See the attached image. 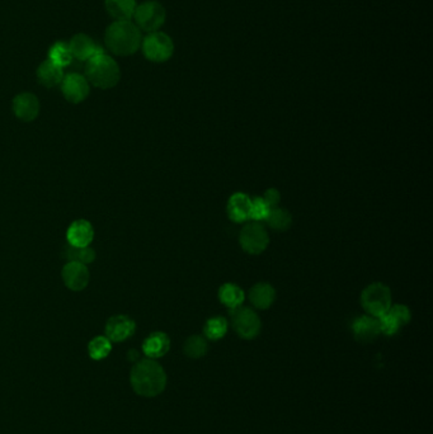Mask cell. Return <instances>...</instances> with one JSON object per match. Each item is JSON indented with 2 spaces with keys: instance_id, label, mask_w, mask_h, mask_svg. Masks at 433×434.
Instances as JSON below:
<instances>
[{
  "instance_id": "cell-20",
  "label": "cell",
  "mask_w": 433,
  "mask_h": 434,
  "mask_svg": "<svg viewBox=\"0 0 433 434\" xmlns=\"http://www.w3.org/2000/svg\"><path fill=\"white\" fill-rule=\"evenodd\" d=\"M64 77L65 75H64L62 68L55 65L54 62L50 60L42 62L37 69V80L41 86H46V88H53V86L62 84Z\"/></svg>"
},
{
  "instance_id": "cell-4",
  "label": "cell",
  "mask_w": 433,
  "mask_h": 434,
  "mask_svg": "<svg viewBox=\"0 0 433 434\" xmlns=\"http://www.w3.org/2000/svg\"><path fill=\"white\" fill-rule=\"evenodd\" d=\"M135 24L139 27L140 31L151 32L159 31L167 19V10L162 3L156 0H147L136 7L133 13Z\"/></svg>"
},
{
  "instance_id": "cell-1",
  "label": "cell",
  "mask_w": 433,
  "mask_h": 434,
  "mask_svg": "<svg viewBox=\"0 0 433 434\" xmlns=\"http://www.w3.org/2000/svg\"><path fill=\"white\" fill-rule=\"evenodd\" d=\"M133 391L144 397L160 395L167 386V375L155 359H142L132 367L130 375Z\"/></svg>"
},
{
  "instance_id": "cell-32",
  "label": "cell",
  "mask_w": 433,
  "mask_h": 434,
  "mask_svg": "<svg viewBox=\"0 0 433 434\" xmlns=\"http://www.w3.org/2000/svg\"><path fill=\"white\" fill-rule=\"evenodd\" d=\"M139 358V353L136 350H130L129 352V359L130 361H136Z\"/></svg>"
},
{
  "instance_id": "cell-25",
  "label": "cell",
  "mask_w": 433,
  "mask_h": 434,
  "mask_svg": "<svg viewBox=\"0 0 433 434\" xmlns=\"http://www.w3.org/2000/svg\"><path fill=\"white\" fill-rule=\"evenodd\" d=\"M228 320L223 317H215L206 321L203 328V334L210 341H219L224 338L228 332Z\"/></svg>"
},
{
  "instance_id": "cell-31",
  "label": "cell",
  "mask_w": 433,
  "mask_h": 434,
  "mask_svg": "<svg viewBox=\"0 0 433 434\" xmlns=\"http://www.w3.org/2000/svg\"><path fill=\"white\" fill-rule=\"evenodd\" d=\"M279 200H281V194H279L277 189L270 188V189L266 191V194H264V201L266 202L271 209L279 206Z\"/></svg>"
},
{
  "instance_id": "cell-30",
  "label": "cell",
  "mask_w": 433,
  "mask_h": 434,
  "mask_svg": "<svg viewBox=\"0 0 433 434\" xmlns=\"http://www.w3.org/2000/svg\"><path fill=\"white\" fill-rule=\"evenodd\" d=\"M389 312L399 321V324L402 326H407L410 321V318H412V314H410L408 306L402 305V303L391 305L389 309Z\"/></svg>"
},
{
  "instance_id": "cell-9",
  "label": "cell",
  "mask_w": 433,
  "mask_h": 434,
  "mask_svg": "<svg viewBox=\"0 0 433 434\" xmlns=\"http://www.w3.org/2000/svg\"><path fill=\"white\" fill-rule=\"evenodd\" d=\"M62 92L66 101L73 104H79L88 98L91 84L84 75L71 73L62 79Z\"/></svg>"
},
{
  "instance_id": "cell-19",
  "label": "cell",
  "mask_w": 433,
  "mask_h": 434,
  "mask_svg": "<svg viewBox=\"0 0 433 434\" xmlns=\"http://www.w3.org/2000/svg\"><path fill=\"white\" fill-rule=\"evenodd\" d=\"M109 16L115 21H131L136 10V0H104Z\"/></svg>"
},
{
  "instance_id": "cell-29",
  "label": "cell",
  "mask_w": 433,
  "mask_h": 434,
  "mask_svg": "<svg viewBox=\"0 0 433 434\" xmlns=\"http://www.w3.org/2000/svg\"><path fill=\"white\" fill-rule=\"evenodd\" d=\"M380 330L381 334H385V335H394V334L399 332V329L402 328V326L399 324V321L387 311V314H384L383 317H380Z\"/></svg>"
},
{
  "instance_id": "cell-13",
  "label": "cell",
  "mask_w": 433,
  "mask_h": 434,
  "mask_svg": "<svg viewBox=\"0 0 433 434\" xmlns=\"http://www.w3.org/2000/svg\"><path fill=\"white\" fill-rule=\"evenodd\" d=\"M70 51L73 57L80 62H88L95 55L104 53L103 48L98 46L93 39L84 33H77L69 42Z\"/></svg>"
},
{
  "instance_id": "cell-15",
  "label": "cell",
  "mask_w": 433,
  "mask_h": 434,
  "mask_svg": "<svg viewBox=\"0 0 433 434\" xmlns=\"http://www.w3.org/2000/svg\"><path fill=\"white\" fill-rule=\"evenodd\" d=\"M66 239L71 247H89L94 239L93 226L86 220H77L69 226L66 232Z\"/></svg>"
},
{
  "instance_id": "cell-5",
  "label": "cell",
  "mask_w": 433,
  "mask_h": 434,
  "mask_svg": "<svg viewBox=\"0 0 433 434\" xmlns=\"http://www.w3.org/2000/svg\"><path fill=\"white\" fill-rule=\"evenodd\" d=\"M361 305L365 311L374 318L387 314L391 306V291L384 283H371L361 294Z\"/></svg>"
},
{
  "instance_id": "cell-21",
  "label": "cell",
  "mask_w": 433,
  "mask_h": 434,
  "mask_svg": "<svg viewBox=\"0 0 433 434\" xmlns=\"http://www.w3.org/2000/svg\"><path fill=\"white\" fill-rule=\"evenodd\" d=\"M219 299L228 309L232 311L240 308V305L246 299V295L239 286L234 283H225L219 290Z\"/></svg>"
},
{
  "instance_id": "cell-10",
  "label": "cell",
  "mask_w": 433,
  "mask_h": 434,
  "mask_svg": "<svg viewBox=\"0 0 433 434\" xmlns=\"http://www.w3.org/2000/svg\"><path fill=\"white\" fill-rule=\"evenodd\" d=\"M62 276L65 286L74 292L85 290L91 279V273L86 265L77 262L65 264L62 268Z\"/></svg>"
},
{
  "instance_id": "cell-26",
  "label": "cell",
  "mask_w": 433,
  "mask_h": 434,
  "mask_svg": "<svg viewBox=\"0 0 433 434\" xmlns=\"http://www.w3.org/2000/svg\"><path fill=\"white\" fill-rule=\"evenodd\" d=\"M111 350H112V341L103 335L93 338L89 341V346H88L89 357L94 361L104 359L111 353Z\"/></svg>"
},
{
  "instance_id": "cell-23",
  "label": "cell",
  "mask_w": 433,
  "mask_h": 434,
  "mask_svg": "<svg viewBox=\"0 0 433 434\" xmlns=\"http://www.w3.org/2000/svg\"><path fill=\"white\" fill-rule=\"evenodd\" d=\"M73 59L74 57L70 51L69 44L60 41V42H56L51 46L50 51H48L47 60L54 62L55 65H57L60 68H65V66H69Z\"/></svg>"
},
{
  "instance_id": "cell-7",
  "label": "cell",
  "mask_w": 433,
  "mask_h": 434,
  "mask_svg": "<svg viewBox=\"0 0 433 434\" xmlns=\"http://www.w3.org/2000/svg\"><path fill=\"white\" fill-rule=\"evenodd\" d=\"M239 243L241 248L248 254L257 256L264 253L270 244L268 233L259 223L248 224L241 229L239 235Z\"/></svg>"
},
{
  "instance_id": "cell-6",
  "label": "cell",
  "mask_w": 433,
  "mask_h": 434,
  "mask_svg": "<svg viewBox=\"0 0 433 434\" xmlns=\"http://www.w3.org/2000/svg\"><path fill=\"white\" fill-rule=\"evenodd\" d=\"M141 50L149 62L162 64L170 60L174 55V42L164 32H151L142 39Z\"/></svg>"
},
{
  "instance_id": "cell-14",
  "label": "cell",
  "mask_w": 433,
  "mask_h": 434,
  "mask_svg": "<svg viewBox=\"0 0 433 434\" xmlns=\"http://www.w3.org/2000/svg\"><path fill=\"white\" fill-rule=\"evenodd\" d=\"M352 332L357 341L365 344L371 343L381 334L379 319L374 318L371 315L360 317L353 321Z\"/></svg>"
},
{
  "instance_id": "cell-3",
  "label": "cell",
  "mask_w": 433,
  "mask_h": 434,
  "mask_svg": "<svg viewBox=\"0 0 433 434\" xmlns=\"http://www.w3.org/2000/svg\"><path fill=\"white\" fill-rule=\"evenodd\" d=\"M85 78L89 84L95 88L111 89L118 84L121 79V70L116 60H113L106 53H102L86 62Z\"/></svg>"
},
{
  "instance_id": "cell-17",
  "label": "cell",
  "mask_w": 433,
  "mask_h": 434,
  "mask_svg": "<svg viewBox=\"0 0 433 434\" xmlns=\"http://www.w3.org/2000/svg\"><path fill=\"white\" fill-rule=\"evenodd\" d=\"M170 348L169 337L163 332L151 333L142 343V350L150 359L165 356Z\"/></svg>"
},
{
  "instance_id": "cell-16",
  "label": "cell",
  "mask_w": 433,
  "mask_h": 434,
  "mask_svg": "<svg viewBox=\"0 0 433 434\" xmlns=\"http://www.w3.org/2000/svg\"><path fill=\"white\" fill-rule=\"evenodd\" d=\"M252 200L244 194H234L228 201V216L234 223H244L250 216Z\"/></svg>"
},
{
  "instance_id": "cell-18",
  "label": "cell",
  "mask_w": 433,
  "mask_h": 434,
  "mask_svg": "<svg viewBox=\"0 0 433 434\" xmlns=\"http://www.w3.org/2000/svg\"><path fill=\"white\" fill-rule=\"evenodd\" d=\"M275 299H276L275 288L266 282L257 283L249 292L250 303L255 309L259 310H267L268 308H271L272 303H275Z\"/></svg>"
},
{
  "instance_id": "cell-24",
  "label": "cell",
  "mask_w": 433,
  "mask_h": 434,
  "mask_svg": "<svg viewBox=\"0 0 433 434\" xmlns=\"http://www.w3.org/2000/svg\"><path fill=\"white\" fill-rule=\"evenodd\" d=\"M183 350H185V355L187 357H190L192 359H199L208 353L209 344H208V341L201 335H192V337L187 338V341H185Z\"/></svg>"
},
{
  "instance_id": "cell-12",
  "label": "cell",
  "mask_w": 433,
  "mask_h": 434,
  "mask_svg": "<svg viewBox=\"0 0 433 434\" xmlns=\"http://www.w3.org/2000/svg\"><path fill=\"white\" fill-rule=\"evenodd\" d=\"M13 112L18 120L24 122H32L35 121L39 115V98L32 93H21L17 95L13 100Z\"/></svg>"
},
{
  "instance_id": "cell-8",
  "label": "cell",
  "mask_w": 433,
  "mask_h": 434,
  "mask_svg": "<svg viewBox=\"0 0 433 434\" xmlns=\"http://www.w3.org/2000/svg\"><path fill=\"white\" fill-rule=\"evenodd\" d=\"M232 324L235 333L243 339H255L261 333L262 323L255 311L249 308H238L230 311Z\"/></svg>"
},
{
  "instance_id": "cell-11",
  "label": "cell",
  "mask_w": 433,
  "mask_h": 434,
  "mask_svg": "<svg viewBox=\"0 0 433 434\" xmlns=\"http://www.w3.org/2000/svg\"><path fill=\"white\" fill-rule=\"evenodd\" d=\"M136 324L127 315H115L106 324V337L113 343L126 341L133 335Z\"/></svg>"
},
{
  "instance_id": "cell-27",
  "label": "cell",
  "mask_w": 433,
  "mask_h": 434,
  "mask_svg": "<svg viewBox=\"0 0 433 434\" xmlns=\"http://www.w3.org/2000/svg\"><path fill=\"white\" fill-rule=\"evenodd\" d=\"M65 256L69 262H77V263L89 264L94 262L95 259V252L91 247H84V248H77V247H71L68 245V248L65 250Z\"/></svg>"
},
{
  "instance_id": "cell-2",
  "label": "cell",
  "mask_w": 433,
  "mask_h": 434,
  "mask_svg": "<svg viewBox=\"0 0 433 434\" xmlns=\"http://www.w3.org/2000/svg\"><path fill=\"white\" fill-rule=\"evenodd\" d=\"M141 31L131 21H115L104 35V44L117 56L136 54L141 47Z\"/></svg>"
},
{
  "instance_id": "cell-22",
  "label": "cell",
  "mask_w": 433,
  "mask_h": 434,
  "mask_svg": "<svg viewBox=\"0 0 433 434\" xmlns=\"http://www.w3.org/2000/svg\"><path fill=\"white\" fill-rule=\"evenodd\" d=\"M267 224L271 226L276 232H285L293 224V216L287 209L282 207H273L270 211V215L266 218Z\"/></svg>"
},
{
  "instance_id": "cell-28",
  "label": "cell",
  "mask_w": 433,
  "mask_h": 434,
  "mask_svg": "<svg viewBox=\"0 0 433 434\" xmlns=\"http://www.w3.org/2000/svg\"><path fill=\"white\" fill-rule=\"evenodd\" d=\"M271 207L264 201V198H255L252 200V207H250V216L249 218L258 221H266V218L270 215Z\"/></svg>"
}]
</instances>
